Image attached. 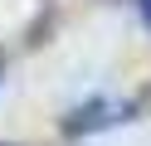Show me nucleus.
Wrapping results in <instances>:
<instances>
[{
	"label": "nucleus",
	"instance_id": "obj_1",
	"mask_svg": "<svg viewBox=\"0 0 151 146\" xmlns=\"http://www.w3.org/2000/svg\"><path fill=\"white\" fill-rule=\"evenodd\" d=\"M146 15H151V0H146Z\"/></svg>",
	"mask_w": 151,
	"mask_h": 146
}]
</instances>
